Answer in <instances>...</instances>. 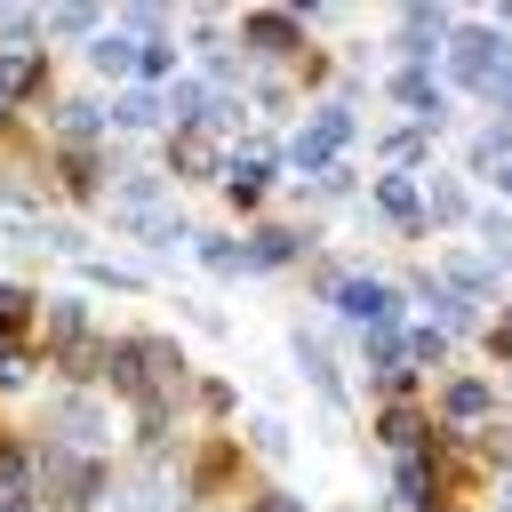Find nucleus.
<instances>
[{
    "label": "nucleus",
    "mask_w": 512,
    "mask_h": 512,
    "mask_svg": "<svg viewBox=\"0 0 512 512\" xmlns=\"http://www.w3.org/2000/svg\"><path fill=\"white\" fill-rule=\"evenodd\" d=\"M40 496H48L56 512H88V504L104 496V464H96L88 448H56V456L40 464Z\"/></svg>",
    "instance_id": "nucleus-1"
},
{
    "label": "nucleus",
    "mask_w": 512,
    "mask_h": 512,
    "mask_svg": "<svg viewBox=\"0 0 512 512\" xmlns=\"http://www.w3.org/2000/svg\"><path fill=\"white\" fill-rule=\"evenodd\" d=\"M344 136H352V112H344V104H320V112L296 128V144H288V152H296V168H312V176H320V168L344 152Z\"/></svg>",
    "instance_id": "nucleus-2"
},
{
    "label": "nucleus",
    "mask_w": 512,
    "mask_h": 512,
    "mask_svg": "<svg viewBox=\"0 0 512 512\" xmlns=\"http://www.w3.org/2000/svg\"><path fill=\"white\" fill-rule=\"evenodd\" d=\"M336 312H352L360 328H400V288L392 280H336Z\"/></svg>",
    "instance_id": "nucleus-3"
},
{
    "label": "nucleus",
    "mask_w": 512,
    "mask_h": 512,
    "mask_svg": "<svg viewBox=\"0 0 512 512\" xmlns=\"http://www.w3.org/2000/svg\"><path fill=\"white\" fill-rule=\"evenodd\" d=\"M264 184H272V144H248V152L224 168V192H232L240 208H256V200H264Z\"/></svg>",
    "instance_id": "nucleus-4"
},
{
    "label": "nucleus",
    "mask_w": 512,
    "mask_h": 512,
    "mask_svg": "<svg viewBox=\"0 0 512 512\" xmlns=\"http://www.w3.org/2000/svg\"><path fill=\"white\" fill-rule=\"evenodd\" d=\"M416 192H424V184H416V176H400V168H384V176H376V208H384L392 224H424V200H416Z\"/></svg>",
    "instance_id": "nucleus-5"
},
{
    "label": "nucleus",
    "mask_w": 512,
    "mask_h": 512,
    "mask_svg": "<svg viewBox=\"0 0 512 512\" xmlns=\"http://www.w3.org/2000/svg\"><path fill=\"white\" fill-rule=\"evenodd\" d=\"M376 432H384V448H392V456H416V448H424V416H416L408 400H392V408L376 416Z\"/></svg>",
    "instance_id": "nucleus-6"
},
{
    "label": "nucleus",
    "mask_w": 512,
    "mask_h": 512,
    "mask_svg": "<svg viewBox=\"0 0 512 512\" xmlns=\"http://www.w3.org/2000/svg\"><path fill=\"white\" fill-rule=\"evenodd\" d=\"M248 48H264V56H296L304 32H296V16H248Z\"/></svg>",
    "instance_id": "nucleus-7"
},
{
    "label": "nucleus",
    "mask_w": 512,
    "mask_h": 512,
    "mask_svg": "<svg viewBox=\"0 0 512 512\" xmlns=\"http://www.w3.org/2000/svg\"><path fill=\"white\" fill-rule=\"evenodd\" d=\"M432 448H416V456H392V480H400V504H416V512H432V464H424Z\"/></svg>",
    "instance_id": "nucleus-8"
},
{
    "label": "nucleus",
    "mask_w": 512,
    "mask_h": 512,
    "mask_svg": "<svg viewBox=\"0 0 512 512\" xmlns=\"http://www.w3.org/2000/svg\"><path fill=\"white\" fill-rule=\"evenodd\" d=\"M56 136H64V144H96V136H104V112H96L88 96H72V104L56 112Z\"/></svg>",
    "instance_id": "nucleus-9"
},
{
    "label": "nucleus",
    "mask_w": 512,
    "mask_h": 512,
    "mask_svg": "<svg viewBox=\"0 0 512 512\" xmlns=\"http://www.w3.org/2000/svg\"><path fill=\"white\" fill-rule=\"evenodd\" d=\"M296 248H304V232H288V224H264V232L240 248V256H248V264H288Z\"/></svg>",
    "instance_id": "nucleus-10"
},
{
    "label": "nucleus",
    "mask_w": 512,
    "mask_h": 512,
    "mask_svg": "<svg viewBox=\"0 0 512 512\" xmlns=\"http://www.w3.org/2000/svg\"><path fill=\"white\" fill-rule=\"evenodd\" d=\"M128 232H136L144 248H176V240H184V216H176V208H152V216H128Z\"/></svg>",
    "instance_id": "nucleus-11"
},
{
    "label": "nucleus",
    "mask_w": 512,
    "mask_h": 512,
    "mask_svg": "<svg viewBox=\"0 0 512 512\" xmlns=\"http://www.w3.org/2000/svg\"><path fill=\"white\" fill-rule=\"evenodd\" d=\"M296 360H304V376H312L328 400H344V384H336V360H328V344H320V336H296Z\"/></svg>",
    "instance_id": "nucleus-12"
},
{
    "label": "nucleus",
    "mask_w": 512,
    "mask_h": 512,
    "mask_svg": "<svg viewBox=\"0 0 512 512\" xmlns=\"http://www.w3.org/2000/svg\"><path fill=\"white\" fill-rule=\"evenodd\" d=\"M488 408H496V392H488L480 376H456V384H448V416H464V424H480Z\"/></svg>",
    "instance_id": "nucleus-13"
},
{
    "label": "nucleus",
    "mask_w": 512,
    "mask_h": 512,
    "mask_svg": "<svg viewBox=\"0 0 512 512\" xmlns=\"http://www.w3.org/2000/svg\"><path fill=\"white\" fill-rule=\"evenodd\" d=\"M88 64H96V72H112V80H128V72H136V48H128V32H104V40L88 48Z\"/></svg>",
    "instance_id": "nucleus-14"
},
{
    "label": "nucleus",
    "mask_w": 512,
    "mask_h": 512,
    "mask_svg": "<svg viewBox=\"0 0 512 512\" xmlns=\"http://www.w3.org/2000/svg\"><path fill=\"white\" fill-rule=\"evenodd\" d=\"M448 280H456V296L472 304V296H488V288H496V264H488V256H456V264H448Z\"/></svg>",
    "instance_id": "nucleus-15"
},
{
    "label": "nucleus",
    "mask_w": 512,
    "mask_h": 512,
    "mask_svg": "<svg viewBox=\"0 0 512 512\" xmlns=\"http://www.w3.org/2000/svg\"><path fill=\"white\" fill-rule=\"evenodd\" d=\"M56 424H64V432H72V440H80V448H88V456H96V448H104V440H112V432H104V416H96V408H88V400H72V408H64V416H56Z\"/></svg>",
    "instance_id": "nucleus-16"
},
{
    "label": "nucleus",
    "mask_w": 512,
    "mask_h": 512,
    "mask_svg": "<svg viewBox=\"0 0 512 512\" xmlns=\"http://www.w3.org/2000/svg\"><path fill=\"white\" fill-rule=\"evenodd\" d=\"M40 80V56L32 48H0V96H24Z\"/></svg>",
    "instance_id": "nucleus-17"
},
{
    "label": "nucleus",
    "mask_w": 512,
    "mask_h": 512,
    "mask_svg": "<svg viewBox=\"0 0 512 512\" xmlns=\"http://www.w3.org/2000/svg\"><path fill=\"white\" fill-rule=\"evenodd\" d=\"M24 480H32V464H24V456H0V512H32Z\"/></svg>",
    "instance_id": "nucleus-18"
},
{
    "label": "nucleus",
    "mask_w": 512,
    "mask_h": 512,
    "mask_svg": "<svg viewBox=\"0 0 512 512\" xmlns=\"http://www.w3.org/2000/svg\"><path fill=\"white\" fill-rule=\"evenodd\" d=\"M112 128H128V136H144V128H160V104H152V96H120V112H112Z\"/></svg>",
    "instance_id": "nucleus-19"
},
{
    "label": "nucleus",
    "mask_w": 512,
    "mask_h": 512,
    "mask_svg": "<svg viewBox=\"0 0 512 512\" xmlns=\"http://www.w3.org/2000/svg\"><path fill=\"white\" fill-rule=\"evenodd\" d=\"M168 72H176V48L168 40H144L136 48V80H168Z\"/></svg>",
    "instance_id": "nucleus-20"
},
{
    "label": "nucleus",
    "mask_w": 512,
    "mask_h": 512,
    "mask_svg": "<svg viewBox=\"0 0 512 512\" xmlns=\"http://www.w3.org/2000/svg\"><path fill=\"white\" fill-rule=\"evenodd\" d=\"M384 88H392L400 104H432V72H424V64H408V72H392Z\"/></svg>",
    "instance_id": "nucleus-21"
},
{
    "label": "nucleus",
    "mask_w": 512,
    "mask_h": 512,
    "mask_svg": "<svg viewBox=\"0 0 512 512\" xmlns=\"http://www.w3.org/2000/svg\"><path fill=\"white\" fill-rule=\"evenodd\" d=\"M424 192H432V200H424V224H456V216H464V192H456V184H424Z\"/></svg>",
    "instance_id": "nucleus-22"
},
{
    "label": "nucleus",
    "mask_w": 512,
    "mask_h": 512,
    "mask_svg": "<svg viewBox=\"0 0 512 512\" xmlns=\"http://www.w3.org/2000/svg\"><path fill=\"white\" fill-rule=\"evenodd\" d=\"M200 264H208V272H248V256H240L232 240H216V232L200 240Z\"/></svg>",
    "instance_id": "nucleus-23"
},
{
    "label": "nucleus",
    "mask_w": 512,
    "mask_h": 512,
    "mask_svg": "<svg viewBox=\"0 0 512 512\" xmlns=\"http://www.w3.org/2000/svg\"><path fill=\"white\" fill-rule=\"evenodd\" d=\"M24 312H32V296H24V288H0V344L24 336Z\"/></svg>",
    "instance_id": "nucleus-24"
},
{
    "label": "nucleus",
    "mask_w": 512,
    "mask_h": 512,
    "mask_svg": "<svg viewBox=\"0 0 512 512\" xmlns=\"http://www.w3.org/2000/svg\"><path fill=\"white\" fill-rule=\"evenodd\" d=\"M176 168H184V176H192V168H216V152H208L200 136H176Z\"/></svg>",
    "instance_id": "nucleus-25"
},
{
    "label": "nucleus",
    "mask_w": 512,
    "mask_h": 512,
    "mask_svg": "<svg viewBox=\"0 0 512 512\" xmlns=\"http://www.w3.org/2000/svg\"><path fill=\"white\" fill-rule=\"evenodd\" d=\"M384 152H392V160H400V168H408V160H424V128H400V136H392V144H384Z\"/></svg>",
    "instance_id": "nucleus-26"
},
{
    "label": "nucleus",
    "mask_w": 512,
    "mask_h": 512,
    "mask_svg": "<svg viewBox=\"0 0 512 512\" xmlns=\"http://www.w3.org/2000/svg\"><path fill=\"white\" fill-rule=\"evenodd\" d=\"M256 440H264V456H288V424L280 416H256Z\"/></svg>",
    "instance_id": "nucleus-27"
},
{
    "label": "nucleus",
    "mask_w": 512,
    "mask_h": 512,
    "mask_svg": "<svg viewBox=\"0 0 512 512\" xmlns=\"http://www.w3.org/2000/svg\"><path fill=\"white\" fill-rule=\"evenodd\" d=\"M256 512H304V504H296V496H264Z\"/></svg>",
    "instance_id": "nucleus-28"
},
{
    "label": "nucleus",
    "mask_w": 512,
    "mask_h": 512,
    "mask_svg": "<svg viewBox=\"0 0 512 512\" xmlns=\"http://www.w3.org/2000/svg\"><path fill=\"white\" fill-rule=\"evenodd\" d=\"M496 192H504V200H512V160H504V168H496Z\"/></svg>",
    "instance_id": "nucleus-29"
},
{
    "label": "nucleus",
    "mask_w": 512,
    "mask_h": 512,
    "mask_svg": "<svg viewBox=\"0 0 512 512\" xmlns=\"http://www.w3.org/2000/svg\"><path fill=\"white\" fill-rule=\"evenodd\" d=\"M496 344H504V352H512V312H504V328H496Z\"/></svg>",
    "instance_id": "nucleus-30"
},
{
    "label": "nucleus",
    "mask_w": 512,
    "mask_h": 512,
    "mask_svg": "<svg viewBox=\"0 0 512 512\" xmlns=\"http://www.w3.org/2000/svg\"><path fill=\"white\" fill-rule=\"evenodd\" d=\"M504 512H512V480H504Z\"/></svg>",
    "instance_id": "nucleus-31"
},
{
    "label": "nucleus",
    "mask_w": 512,
    "mask_h": 512,
    "mask_svg": "<svg viewBox=\"0 0 512 512\" xmlns=\"http://www.w3.org/2000/svg\"><path fill=\"white\" fill-rule=\"evenodd\" d=\"M0 128H8V104H0Z\"/></svg>",
    "instance_id": "nucleus-32"
}]
</instances>
